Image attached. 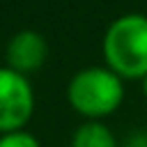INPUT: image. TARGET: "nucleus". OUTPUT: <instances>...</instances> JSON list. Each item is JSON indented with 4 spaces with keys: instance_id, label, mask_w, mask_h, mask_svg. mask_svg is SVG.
Returning <instances> with one entry per match:
<instances>
[{
    "instance_id": "obj_1",
    "label": "nucleus",
    "mask_w": 147,
    "mask_h": 147,
    "mask_svg": "<svg viewBox=\"0 0 147 147\" xmlns=\"http://www.w3.org/2000/svg\"><path fill=\"white\" fill-rule=\"evenodd\" d=\"M101 53L106 67L122 80L147 78V16L131 11L117 16L103 32Z\"/></svg>"
},
{
    "instance_id": "obj_2",
    "label": "nucleus",
    "mask_w": 147,
    "mask_h": 147,
    "mask_svg": "<svg viewBox=\"0 0 147 147\" xmlns=\"http://www.w3.org/2000/svg\"><path fill=\"white\" fill-rule=\"evenodd\" d=\"M67 101L85 122H101L124 103V80L106 64L78 69L67 83Z\"/></svg>"
},
{
    "instance_id": "obj_3",
    "label": "nucleus",
    "mask_w": 147,
    "mask_h": 147,
    "mask_svg": "<svg viewBox=\"0 0 147 147\" xmlns=\"http://www.w3.org/2000/svg\"><path fill=\"white\" fill-rule=\"evenodd\" d=\"M34 115V90L28 76L0 67V136L23 131Z\"/></svg>"
},
{
    "instance_id": "obj_4",
    "label": "nucleus",
    "mask_w": 147,
    "mask_h": 147,
    "mask_svg": "<svg viewBox=\"0 0 147 147\" xmlns=\"http://www.w3.org/2000/svg\"><path fill=\"white\" fill-rule=\"evenodd\" d=\"M46 57H48V44L44 34L37 30H18L16 34H11L5 48L7 67L23 76L41 69Z\"/></svg>"
},
{
    "instance_id": "obj_5",
    "label": "nucleus",
    "mask_w": 147,
    "mask_h": 147,
    "mask_svg": "<svg viewBox=\"0 0 147 147\" xmlns=\"http://www.w3.org/2000/svg\"><path fill=\"white\" fill-rule=\"evenodd\" d=\"M71 147H119V142L103 122H83L71 136Z\"/></svg>"
},
{
    "instance_id": "obj_6",
    "label": "nucleus",
    "mask_w": 147,
    "mask_h": 147,
    "mask_svg": "<svg viewBox=\"0 0 147 147\" xmlns=\"http://www.w3.org/2000/svg\"><path fill=\"white\" fill-rule=\"evenodd\" d=\"M0 147H41V142L37 140V136H32L30 131H11V133H2L0 136Z\"/></svg>"
},
{
    "instance_id": "obj_7",
    "label": "nucleus",
    "mask_w": 147,
    "mask_h": 147,
    "mask_svg": "<svg viewBox=\"0 0 147 147\" xmlns=\"http://www.w3.org/2000/svg\"><path fill=\"white\" fill-rule=\"evenodd\" d=\"M122 147H147V131H136V133H131V136L122 142Z\"/></svg>"
},
{
    "instance_id": "obj_8",
    "label": "nucleus",
    "mask_w": 147,
    "mask_h": 147,
    "mask_svg": "<svg viewBox=\"0 0 147 147\" xmlns=\"http://www.w3.org/2000/svg\"><path fill=\"white\" fill-rule=\"evenodd\" d=\"M142 94H145V99H147V78L142 80Z\"/></svg>"
}]
</instances>
